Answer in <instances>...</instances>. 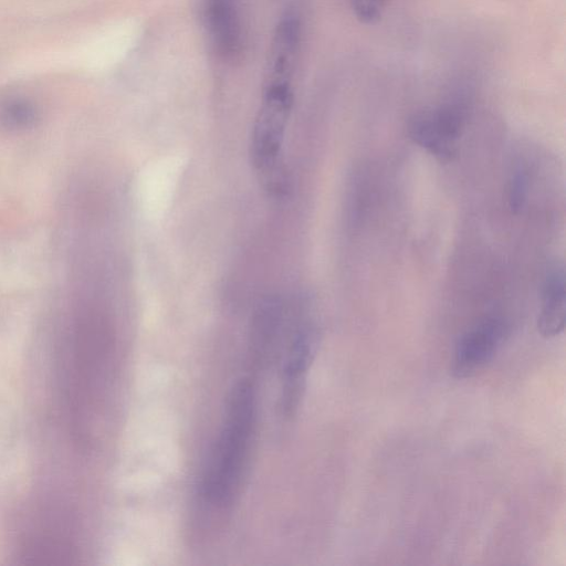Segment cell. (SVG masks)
Segmentation results:
<instances>
[{
    "label": "cell",
    "instance_id": "cell-1",
    "mask_svg": "<svg viewBox=\"0 0 566 566\" xmlns=\"http://www.w3.org/2000/svg\"><path fill=\"white\" fill-rule=\"evenodd\" d=\"M256 418L253 382L242 378L232 387L220 433L200 482L202 499L214 506L230 504L245 468Z\"/></svg>",
    "mask_w": 566,
    "mask_h": 566
},
{
    "label": "cell",
    "instance_id": "cell-2",
    "mask_svg": "<svg viewBox=\"0 0 566 566\" xmlns=\"http://www.w3.org/2000/svg\"><path fill=\"white\" fill-rule=\"evenodd\" d=\"M293 105L290 84H263V95L251 133L250 159L263 188L272 196L289 189L283 146Z\"/></svg>",
    "mask_w": 566,
    "mask_h": 566
},
{
    "label": "cell",
    "instance_id": "cell-3",
    "mask_svg": "<svg viewBox=\"0 0 566 566\" xmlns=\"http://www.w3.org/2000/svg\"><path fill=\"white\" fill-rule=\"evenodd\" d=\"M469 104L468 95L461 92L437 106L415 112L407 123L409 138L439 160H452L467 122Z\"/></svg>",
    "mask_w": 566,
    "mask_h": 566
},
{
    "label": "cell",
    "instance_id": "cell-4",
    "mask_svg": "<svg viewBox=\"0 0 566 566\" xmlns=\"http://www.w3.org/2000/svg\"><path fill=\"white\" fill-rule=\"evenodd\" d=\"M317 331L308 319L296 323L282 371L281 409L294 413L302 396L304 378L317 347Z\"/></svg>",
    "mask_w": 566,
    "mask_h": 566
},
{
    "label": "cell",
    "instance_id": "cell-5",
    "mask_svg": "<svg viewBox=\"0 0 566 566\" xmlns=\"http://www.w3.org/2000/svg\"><path fill=\"white\" fill-rule=\"evenodd\" d=\"M506 336V325L496 317L485 318L458 340L452 358V374L468 378L492 360Z\"/></svg>",
    "mask_w": 566,
    "mask_h": 566
},
{
    "label": "cell",
    "instance_id": "cell-6",
    "mask_svg": "<svg viewBox=\"0 0 566 566\" xmlns=\"http://www.w3.org/2000/svg\"><path fill=\"white\" fill-rule=\"evenodd\" d=\"M205 20L216 53L232 60L241 48V28L235 0H206Z\"/></svg>",
    "mask_w": 566,
    "mask_h": 566
},
{
    "label": "cell",
    "instance_id": "cell-7",
    "mask_svg": "<svg viewBox=\"0 0 566 566\" xmlns=\"http://www.w3.org/2000/svg\"><path fill=\"white\" fill-rule=\"evenodd\" d=\"M286 314V304L279 297L265 300L255 311L250 334V355L254 364L260 366L272 355Z\"/></svg>",
    "mask_w": 566,
    "mask_h": 566
},
{
    "label": "cell",
    "instance_id": "cell-8",
    "mask_svg": "<svg viewBox=\"0 0 566 566\" xmlns=\"http://www.w3.org/2000/svg\"><path fill=\"white\" fill-rule=\"evenodd\" d=\"M565 297L564 268L556 264L547 271L542 289V307L537 318V328L543 337H555L564 331Z\"/></svg>",
    "mask_w": 566,
    "mask_h": 566
},
{
    "label": "cell",
    "instance_id": "cell-9",
    "mask_svg": "<svg viewBox=\"0 0 566 566\" xmlns=\"http://www.w3.org/2000/svg\"><path fill=\"white\" fill-rule=\"evenodd\" d=\"M39 109L24 96H10L0 101V127L7 130H25L39 120Z\"/></svg>",
    "mask_w": 566,
    "mask_h": 566
},
{
    "label": "cell",
    "instance_id": "cell-10",
    "mask_svg": "<svg viewBox=\"0 0 566 566\" xmlns=\"http://www.w3.org/2000/svg\"><path fill=\"white\" fill-rule=\"evenodd\" d=\"M350 8L358 21L364 24L377 23L389 0H349Z\"/></svg>",
    "mask_w": 566,
    "mask_h": 566
},
{
    "label": "cell",
    "instance_id": "cell-11",
    "mask_svg": "<svg viewBox=\"0 0 566 566\" xmlns=\"http://www.w3.org/2000/svg\"><path fill=\"white\" fill-rule=\"evenodd\" d=\"M528 192V176L524 169H517L511 178L509 187V206L518 213L525 205Z\"/></svg>",
    "mask_w": 566,
    "mask_h": 566
}]
</instances>
